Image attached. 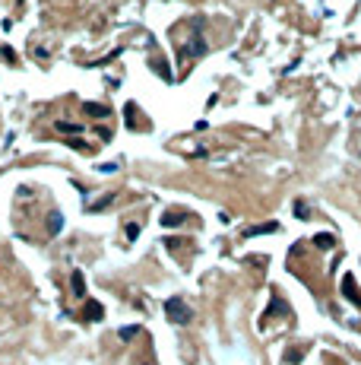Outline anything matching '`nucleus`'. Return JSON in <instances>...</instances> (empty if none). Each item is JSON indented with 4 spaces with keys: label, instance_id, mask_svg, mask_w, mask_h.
Returning a JSON list of instances; mask_svg holds the SVG:
<instances>
[{
    "label": "nucleus",
    "instance_id": "1",
    "mask_svg": "<svg viewBox=\"0 0 361 365\" xmlns=\"http://www.w3.org/2000/svg\"><path fill=\"white\" fill-rule=\"evenodd\" d=\"M165 317H168V321H171V324H187L190 321V317H194V311H190V305L184 302V299H168L165 302Z\"/></svg>",
    "mask_w": 361,
    "mask_h": 365
},
{
    "label": "nucleus",
    "instance_id": "2",
    "mask_svg": "<svg viewBox=\"0 0 361 365\" xmlns=\"http://www.w3.org/2000/svg\"><path fill=\"white\" fill-rule=\"evenodd\" d=\"M266 232H279V222H263V226L244 229V238H254V235H266Z\"/></svg>",
    "mask_w": 361,
    "mask_h": 365
},
{
    "label": "nucleus",
    "instance_id": "3",
    "mask_svg": "<svg viewBox=\"0 0 361 365\" xmlns=\"http://www.w3.org/2000/svg\"><path fill=\"white\" fill-rule=\"evenodd\" d=\"M70 286H73V296H86V279H82V273L79 270H73V273H70Z\"/></svg>",
    "mask_w": 361,
    "mask_h": 365
},
{
    "label": "nucleus",
    "instance_id": "4",
    "mask_svg": "<svg viewBox=\"0 0 361 365\" xmlns=\"http://www.w3.org/2000/svg\"><path fill=\"white\" fill-rule=\"evenodd\" d=\"M102 317H105V308L99 302H89L86 305V321H102Z\"/></svg>",
    "mask_w": 361,
    "mask_h": 365
},
{
    "label": "nucleus",
    "instance_id": "5",
    "mask_svg": "<svg viewBox=\"0 0 361 365\" xmlns=\"http://www.w3.org/2000/svg\"><path fill=\"white\" fill-rule=\"evenodd\" d=\"M273 314H288V305H285L279 296H273V305L266 308V317H273Z\"/></svg>",
    "mask_w": 361,
    "mask_h": 365
},
{
    "label": "nucleus",
    "instance_id": "6",
    "mask_svg": "<svg viewBox=\"0 0 361 365\" xmlns=\"http://www.w3.org/2000/svg\"><path fill=\"white\" fill-rule=\"evenodd\" d=\"M314 245H317V248H323V251H330L333 245H336V235H330V232H323V235H317V238H314Z\"/></svg>",
    "mask_w": 361,
    "mask_h": 365
},
{
    "label": "nucleus",
    "instance_id": "7",
    "mask_svg": "<svg viewBox=\"0 0 361 365\" xmlns=\"http://www.w3.org/2000/svg\"><path fill=\"white\" fill-rule=\"evenodd\" d=\"M342 292H345V296L352 299L355 305H361V296H358V292H355V282H352V276H345V282H342Z\"/></svg>",
    "mask_w": 361,
    "mask_h": 365
},
{
    "label": "nucleus",
    "instance_id": "8",
    "mask_svg": "<svg viewBox=\"0 0 361 365\" xmlns=\"http://www.w3.org/2000/svg\"><path fill=\"white\" fill-rule=\"evenodd\" d=\"M60 226H64L60 213H51V216H48V232H51V235H57V232H60Z\"/></svg>",
    "mask_w": 361,
    "mask_h": 365
},
{
    "label": "nucleus",
    "instance_id": "9",
    "mask_svg": "<svg viewBox=\"0 0 361 365\" xmlns=\"http://www.w3.org/2000/svg\"><path fill=\"white\" fill-rule=\"evenodd\" d=\"M180 222H184V216H180V213H165L162 216V226L168 229V226H180Z\"/></svg>",
    "mask_w": 361,
    "mask_h": 365
},
{
    "label": "nucleus",
    "instance_id": "10",
    "mask_svg": "<svg viewBox=\"0 0 361 365\" xmlns=\"http://www.w3.org/2000/svg\"><path fill=\"white\" fill-rule=\"evenodd\" d=\"M295 213H298V219H310V216H307V204H304V200H295Z\"/></svg>",
    "mask_w": 361,
    "mask_h": 365
},
{
    "label": "nucleus",
    "instance_id": "11",
    "mask_svg": "<svg viewBox=\"0 0 361 365\" xmlns=\"http://www.w3.org/2000/svg\"><path fill=\"white\" fill-rule=\"evenodd\" d=\"M140 334V327H124V331H120V340H133Z\"/></svg>",
    "mask_w": 361,
    "mask_h": 365
},
{
    "label": "nucleus",
    "instance_id": "12",
    "mask_svg": "<svg viewBox=\"0 0 361 365\" xmlns=\"http://www.w3.org/2000/svg\"><path fill=\"white\" fill-rule=\"evenodd\" d=\"M137 235H140V226H137V222H130V226H127V238H130V241H133V238H137Z\"/></svg>",
    "mask_w": 361,
    "mask_h": 365
}]
</instances>
